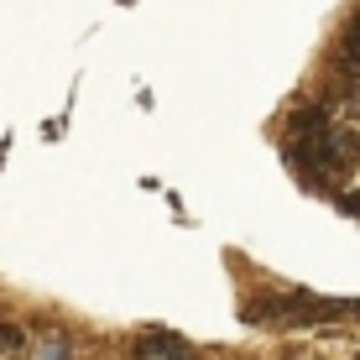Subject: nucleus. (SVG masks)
<instances>
[{
    "mask_svg": "<svg viewBox=\"0 0 360 360\" xmlns=\"http://www.w3.org/2000/svg\"><path fill=\"white\" fill-rule=\"evenodd\" d=\"M136 360H188L183 350V340H172V334H146V340H136Z\"/></svg>",
    "mask_w": 360,
    "mask_h": 360,
    "instance_id": "f257e3e1",
    "label": "nucleus"
},
{
    "mask_svg": "<svg viewBox=\"0 0 360 360\" xmlns=\"http://www.w3.org/2000/svg\"><path fill=\"white\" fill-rule=\"evenodd\" d=\"M37 360H68V345H63V340L42 345V350H37Z\"/></svg>",
    "mask_w": 360,
    "mask_h": 360,
    "instance_id": "f03ea898",
    "label": "nucleus"
},
{
    "mask_svg": "<svg viewBox=\"0 0 360 360\" xmlns=\"http://www.w3.org/2000/svg\"><path fill=\"white\" fill-rule=\"evenodd\" d=\"M345 58H350V63H360V21L350 27V37H345Z\"/></svg>",
    "mask_w": 360,
    "mask_h": 360,
    "instance_id": "7ed1b4c3",
    "label": "nucleus"
}]
</instances>
